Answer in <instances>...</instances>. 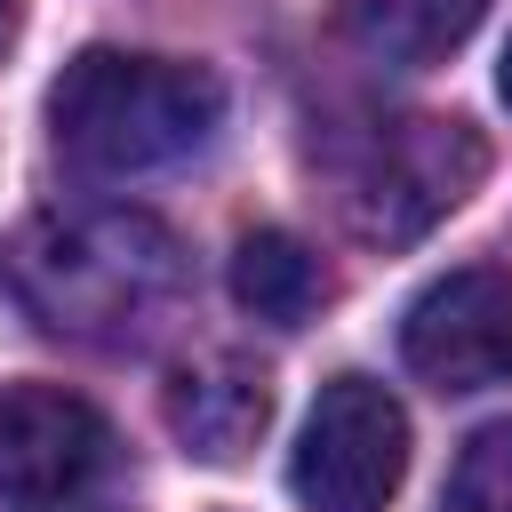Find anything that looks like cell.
Here are the masks:
<instances>
[{
	"label": "cell",
	"mask_w": 512,
	"mask_h": 512,
	"mask_svg": "<svg viewBox=\"0 0 512 512\" xmlns=\"http://www.w3.org/2000/svg\"><path fill=\"white\" fill-rule=\"evenodd\" d=\"M232 296H240L256 320H272V328H304V320L328 304V272H320V256H312L296 232L256 224V232H240V248H232Z\"/></svg>",
	"instance_id": "ba28073f"
},
{
	"label": "cell",
	"mask_w": 512,
	"mask_h": 512,
	"mask_svg": "<svg viewBox=\"0 0 512 512\" xmlns=\"http://www.w3.org/2000/svg\"><path fill=\"white\" fill-rule=\"evenodd\" d=\"M400 360L440 392H480L512 376V272L464 264L432 280L400 320Z\"/></svg>",
	"instance_id": "8992f818"
},
{
	"label": "cell",
	"mask_w": 512,
	"mask_h": 512,
	"mask_svg": "<svg viewBox=\"0 0 512 512\" xmlns=\"http://www.w3.org/2000/svg\"><path fill=\"white\" fill-rule=\"evenodd\" d=\"M0 288L16 312L64 344H144L184 304V248L136 208H56L0 248Z\"/></svg>",
	"instance_id": "6da1fadb"
},
{
	"label": "cell",
	"mask_w": 512,
	"mask_h": 512,
	"mask_svg": "<svg viewBox=\"0 0 512 512\" xmlns=\"http://www.w3.org/2000/svg\"><path fill=\"white\" fill-rule=\"evenodd\" d=\"M488 168V144L464 120L440 112H400V120H360L328 144V184L336 208L360 240L408 248L424 240Z\"/></svg>",
	"instance_id": "3957f363"
},
{
	"label": "cell",
	"mask_w": 512,
	"mask_h": 512,
	"mask_svg": "<svg viewBox=\"0 0 512 512\" xmlns=\"http://www.w3.org/2000/svg\"><path fill=\"white\" fill-rule=\"evenodd\" d=\"M264 416H272L264 368H248L232 352H216L200 368H176V384H168V432L200 464H240L264 440Z\"/></svg>",
	"instance_id": "52a82bcc"
},
{
	"label": "cell",
	"mask_w": 512,
	"mask_h": 512,
	"mask_svg": "<svg viewBox=\"0 0 512 512\" xmlns=\"http://www.w3.org/2000/svg\"><path fill=\"white\" fill-rule=\"evenodd\" d=\"M440 512H512V416L464 440V456L440 488Z\"/></svg>",
	"instance_id": "30bf717a"
},
{
	"label": "cell",
	"mask_w": 512,
	"mask_h": 512,
	"mask_svg": "<svg viewBox=\"0 0 512 512\" xmlns=\"http://www.w3.org/2000/svg\"><path fill=\"white\" fill-rule=\"evenodd\" d=\"M224 120V80L208 64L176 56H128V48H88L64 64L48 88V128L56 152L88 176H144L208 144Z\"/></svg>",
	"instance_id": "7a4b0ae2"
},
{
	"label": "cell",
	"mask_w": 512,
	"mask_h": 512,
	"mask_svg": "<svg viewBox=\"0 0 512 512\" xmlns=\"http://www.w3.org/2000/svg\"><path fill=\"white\" fill-rule=\"evenodd\" d=\"M480 8L488 0H344V24L368 56L416 72V64H440L448 48H464Z\"/></svg>",
	"instance_id": "9c48e42d"
},
{
	"label": "cell",
	"mask_w": 512,
	"mask_h": 512,
	"mask_svg": "<svg viewBox=\"0 0 512 512\" xmlns=\"http://www.w3.org/2000/svg\"><path fill=\"white\" fill-rule=\"evenodd\" d=\"M112 464V424L64 384H0V504L64 512Z\"/></svg>",
	"instance_id": "5b68a950"
},
{
	"label": "cell",
	"mask_w": 512,
	"mask_h": 512,
	"mask_svg": "<svg viewBox=\"0 0 512 512\" xmlns=\"http://www.w3.org/2000/svg\"><path fill=\"white\" fill-rule=\"evenodd\" d=\"M8 16H16V0H0V32H8Z\"/></svg>",
	"instance_id": "7c38bea8"
},
{
	"label": "cell",
	"mask_w": 512,
	"mask_h": 512,
	"mask_svg": "<svg viewBox=\"0 0 512 512\" xmlns=\"http://www.w3.org/2000/svg\"><path fill=\"white\" fill-rule=\"evenodd\" d=\"M496 88H504V104H512V48H504V72H496Z\"/></svg>",
	"instance_id": "8fae6325"
},
{
	"label": "cell",
	"mask_w": 512,
	"mask_h": 512,
	"mask_svg": "<svg viewBox=\"0 0 512 512\" xmlns=\"http://www.w3.org/2000/svg\"><path fill=\"white\" fill-rule=\"evenodd\" d=\"M400 472H408V416H400V400L376 376L320 384V400L304 416V440H296V464H288V488L312 512H384Z\"/></svg>",
	"instance_id": "277c9868"
}]
</instances>
